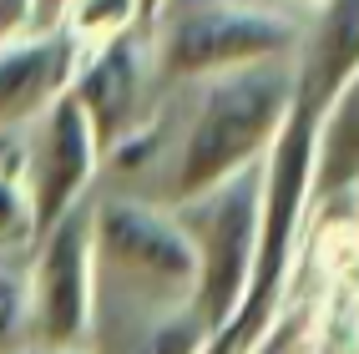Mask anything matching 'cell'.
I'll return each mask as SVG.
<instances>
[{"mask_svg":"<svg viewBox=\"0 0 359 354\" xmlns=\"http://www.w3.org/2000/svg\"><path fill=\"white\" fill-rule=\"evenodd\" d=\"M26 344H31L26 273H20V264H0V354H15Z\"/></svg>","mask_w":359,"mask_h":354,"instance_id":"cell-13","label":"cell"},{"mask_svg":"<svg viewBox=\"0 0 359 354\" xmlns=\"http://www.w3.org/2000/svg\"><path fill=\"white\" fill-rule=\"evenodd\" d=\"M15 354H86L81 344H26V349H15Z\"/></svg>","mask_w":359,"mask_h":354,"instance_id":"cell-16","label":"cell"},{"mask_svg":"<svg viewBox=\"0 0 359 354\" xmlns=\"http://www.w3.org/2000/svg\"><path fill=\"white\" fill-rule=\"evenodd\" d=\"M36 31V0H0V46Z\"/></svg>","mask_w":359,"mask_h":354,"instance_id":"cell-14","label":"cell"},{"mask_svg":"<svg viewBox=\"0 0 359 354\" xmlns=\"http://www.w3.org/2000/svg\"><path fill=\"white\" fill-rule=\"evenodd\" d=\"M15 162H20V182H26V198H31L36 238L51 223H61L71 207H81L102 182V142L71 97H56L15 137Z\"/></svg>","mask_w":359,"mask_h":354,"instance_id":"cell-5","label":"cell"},{"mask_svg":"<svg viewBox=\"0 0 359 354\" xmlns=\"http://www.w3.org/2000/svg\"><path fill=\"white\" fill-rule=\"evenodd\" d=\"M359 182V71L314 116V207L344 203Z\"/></svg>","mask_w":359,"mask_h":354,"instance_id":"cell-10","label":"cell"},{"mask_svg":"<svg viewBox=\"0 0 359 354\" xmlns=\"http://www.w3.org/2000/svg\"><path fill=\"white\" fill-rule=\"evenodd\" d=\"M157 6H162V0H147V20H152V11H157Z\"/></svg>","mask_w":359,"mask_h":354,"instance_id":"cell-18","label":"cell"},{"mask_svg":"<svg viewBox=\"0 0 359 354\" xmlns=\"http://www.w3.org/2000/svg\"><path fill=\"white\" fill-rule=\"evenodd\" d=\"M198 354H238V339L228 334V329H212V334H208V344H203Z\"/></svg>","mask_w":359,"mask_h":354,"instance_id":"cell-15","label":"cell"},{"mask_svg":"<svg viewBox=\"0 0 359 354\" xmlns=\"http://www.w3.org/2000/svg\"><path fill=\"white\" fill-rule=\"evenodd\" d=\"M349 203H354V212H359V182H354V193H349Z\"/></svg>","mask_w":359,"mask_h":354,"instance_id":"cell-17","label":"cell"},{"mask_svg":"<svg viewBox=\"0 0 359 354\" xmlns=\"http://www.w3.org/2000/svg\"><path fill=\"white\" fill-rule=\"evenodd\" d=\"M162 76H157V61H152V41H147V26L142 31H127L97 51H86L76 61V76H71L66 97L86 111L91 132L102 142V157L127 142L137 127L152 122V111L162 107Z\"/></svg>","mask_w":359,"mask_h":354,"instance_id":"cell-7","label":"cell"},{"mask_svg":"<svg viewBox=\"0 0 359 354\" xmlns=\"http://www.w3.org/2000/svg\"><path fill=\"white\" fill-rule=\"evenodd\" d=\"M359 71V0H314V15L299 20L294 46V107L324 111V102Z\"/></svg>","mask_w":359,"mask_h":354,"instance_id":"cell-9","label":"cell"},{"mask_svg":"<svg viewBox=\"0 0 359 354\" xmlns=\"http://www.w3.org/2000/svg\"><path fill=\"white\" fill-rule=\"evenodd\" d=\"M193 309V248L162 203L91 193V324L132 329Z\"/></svg>","mask_w":359,"mask_h":354,"instance_id":"cell-2","label":"cell"},{"mask_svg":"<svg viewBox=\"0 0 359 354\" xmlns=\"http://www.w3.org/2000/svg\"><path fill=\"white\" fill-rule=\"evenodd\" d=\"M51 26L86 56L116 36L147 26V0H61Z\"/></svg>","mask_w":359,"mask_h":354,"instance_id":"cell-11","label":"cell"},{"mask_svg":"<svg viewBox=\"0 0 359 354\" xmlns=\"http://www.w3.org/2000/svg\"><path fill=\"white\" fill-rule=\"evenodd\" d=\"M31 344H86L91 324V198L51 223L20 258Z\"/></svg>","mask_w":359,"mask_h":354,"instance_id":"cell-6","label":"cell"},{"mask_svg":"<svg viewBox=\"0 0 359 354\" xmlns=\"http://www.w3.org/2000/svg\"><path fill=\"white\" fill-rule=\"evenodd\" d=\"M36 243V223H31V198L20 182V162H15V142L0 152V264H20Z\"/></svg>","mask_w":359,"mask_h":354,"instance_id":"cell-12","label":"cell"},{"mask_svg":"<svg viewBox=\"0 0 359 354\" xmlns=\"http://www.w3.org/2000/svg\"><path fill=\"white\" fill-rule=\"evenodd\" d=\"M193 248V309L208 329H228L243 309L253 248H258V162L223 182L203 187L198 198L167 207Z\"/></svg>","mask_w":359,"mask_h":354,"instance_id":"cell-4","label":"cell"},{"mask_svg":"<svg viewBox=\"0 0 359 354\" xmlns=\"http://www.w3.org/2000/svg\"><path fill=\"white\" fill-rule=\"evenodd\" d=\"M6 147H11V142H0V152H6Z\"/></svg>","mask_w":359,"mask_h":354,"instance_id":"cell-19","label":"cell"},{"mask_svg":"<svg viewBox=\"0 0 359 354\" xmlns=\"http://www.w3.org/2000/svg\"><path fill=\"white\" fill-rule=\"evenodd\" d=\"M182 86L193 91V102L182 111L172 152L162 157V172L152 187V203L162 207L198 198L203 187L263 162L269 142L278 137L283 116L294 107V56L248 61Z\"/></svg>","mask_w":359,"mask_h":354,"instance_id":"cell-1","label":"cell"},{"mask_svg":"<svg viewBox=\"0 0 359 354\" xmlns=\"http://www.w3.org/2000/svg\"><path fill=\"white\" fill-rule=\"evenodd\" d=\"M76 61L81 51L56 26L26 31L0 46V142H15L56 97H66Z\"/></svg>","mask_w":359,"mask_h":354,"instance_id":"cell-8","label":"cell"},{"mask_svg":"<svg viewBox=\"0 0 359 354\" xmlns=\"http://www.w3.org/2000/svg\"><path fill=\"white\" fill-rule=\"evenodd\" d=\"M162 86L203 81L212 71L294 56L299 20L258 0H162L147 20Z\"/></svg>","mask_w":359,"mask_h":354,"instance_id":"cell-3","label":"cell"}]
</instances>
